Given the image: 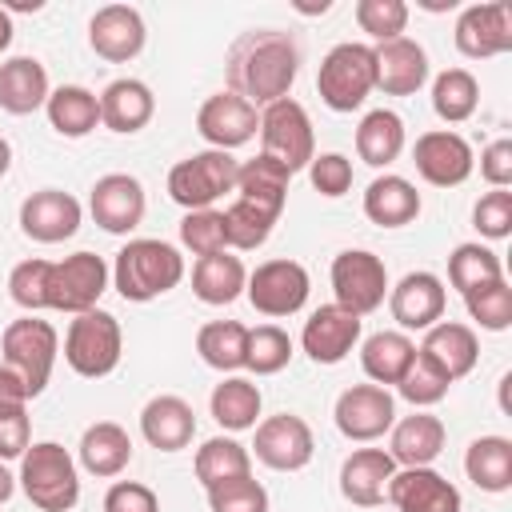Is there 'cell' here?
Instances as JSON below:
<instances>
[{
  "label": "cell",
  "mask_w": 512,
  "mask_h": 512,
  "mask_svg": "<svg viewBox=\"0 0 512 512\" xmlns=\"http://www.w3.org/2000/svg\"><path fill=\"white\" fill-rule=\"evenodd\" d=\"M260 156L276 160L288 176L312 164L316 156V132L300 100L284 96L268 108H260Z\"/></svg>",
  "instance_id": "8"
},
{
  "label": "cell",
  "mask_w": 512,
  "mask_h": 512,
  "mask_svg": "<svg viewBox=\"0 0 512 512\" xmlns=\"http://www.w3.org/2000/svg\"><path fill=\"white\" fill-rule=\"evenodd\" d=\"M156 116V96L144 80L136 76H120L100 92V124L108 132L132 136L140 128H148V120Z\"/></svg>",
  "instance_id": "27"
},
{
  "label": "cell",
  "mask_w": 512,
  "mask_h": 512,
  "mask_svg": "<svg viewBox=\"0 0 512 512\" xmlns=\"http://www.w3.org/2000/svg\"><path fill=\"white\" fill-rule=\"evenodd\" d=\"M224 76L228 92H236L252 108H268L292 92L300 76V44L292 40V32L252 28L228 48Z\"/></svg>",
  "instance_id": "1"
},
{
  "label": "cell",
  "mask_w": 512,
  "mask_h": 512,
  "mask_svg": "<svg viewBox=\"0 0 512 512\" xmlns=\"http://www.w3.org/2000/svg\"><path fill=\"white\" fill-rule=\"evenodd\" d=\"M472 228L488 240H504L512 236V192L508 188H492L476 200L472 208Z\"/></svg>",
  "instance_id": "51"
},
{
  "label": "cell",
  "mask_w": 512,
  "mask_h": 512,
  "mask_svg": "<svg viewBox=\"0 0 512 512\" xmlns=\"http://www.w3.org/2000/svg\"><path fill=\"white\" fill-rule=\"evenodd\" d=\"M396 512H460V488L428 468H396L384 496Z\"/></svg>",
  "instance_id": "22"
},
{
  "label": "cell",
  "mask_w": 512,
  "mask_h": 512,
  "mask_svg": "<svg viewBox=\"0 0 512 512\" xmlns=\"http://www.w3.org/2000/svg\"><path fill=\"white\" fill-rule=\"evenodd\" d=\"M328 8H332V0H320V4H296V12H308V16H312V12H328Z\"/></svg>",
  "instance_id": "62"
},
{
  "label": "cell",
  "mask_w": 512,
  "mask_h": 512,
  "mask_svg": "<svg viewBox=\"0 0 512 512\" xmlns=\"http://www.w3.org/2000/svg\"><path fill=\"white\" fill-rule=\"evenodd\" d=\"M392 472H396V460L384 448H356L340 464V496L356 508H376L388 496Z\"/></svg>",
  "instance_id": "25"
},
{
  "label": "cell",
  "mask_w": 512,
  "mask_h": 512,
  "mask_svg": "<svg viewBox=\"0 0 512 512\" xmlns=\"http://www.w3.org/2000/svg\"><path fill=\"white\" fill-rule=\"evenodd\" d=\"M308 180H312V188L320 196L336 200V196H344L352 188V160L344 152H320L308 164Z\"/></svg>",
  "instance_id": "52"
},
{
  "label": "cell",
  "mask_w": 512,
  "mask_h": 512,
  "mask_svg": "<svg viewBox=\"0 0 512 512\" xmlns=\"http://www.w3.org/2000/svg\"><path fill=\"white\" fill-rule=\"evenodd\" d=\"M76 456H80V468L88 476L112 480L132 464V436L116 420H96V424L84 428Z\"/></svg>",
  "instance_id": "30"
},
{
  "label": "cell",
  "mask_w": 512,
  "mask_h": 512,
  "mask_svg": "<svg viewBox=\"0 0 512 512\" xmlns=\"http://www.w3.org/2000/svg\"><path fill=\"white\" fill-rule=\"evenodd\" d=\"M16 484L40 512H72L80 500V468L72 452L56 440L28 444V452L20 456Z\"/></svg>",
  "instance_id": "3"
},
{
  "label": "cell",
  "mask_w": 512,
  "mask_h": 512,
  "mask_svg": "<svg viewBox=\"0 0 512 512\" xmlns=\"http://www.w3.org/2000/svg\"><path fill=\"white\" fill-rule=\"evenodd\" d=\"M504 276V264H500V256L492 252V248H484V244H456L452 252H448V284L464 296V292H472V288H480V284H492V280H500Z\"/></svg>",
  "instance_id": "42"
},
{
  "label": "cell",
  "mask_w": 512,
  "mask_h": 512,
  "mask_svg": "<svg viewBox=\"0 0 512 512\" xmlns=\"http://www.w3.org/2000/svg\"><path fill=\"white\" fill-rule=\"evenodd\" d=\"M192 472L196 480L208 488L216 484H228V480H240V476H252V452L232 440V436H212L196 448V460H192Z\"/></svg>",
  "instance_id": "39"
},
{
  "label": "cell",
  "mask_w": 512,
  "mask_h": 512,
  "mask_svg": "<svg viewBox=\"0 0 512 512\" xmlns=\"http://www.w3.org/2000/svg\"><path fill=\"white\" fill-rule=\"evenodd\" d=\"M148 28L132 4H104L88 20V48L108 64H128L144 52Z\"/></svg>",
  "instance_id": "17"
},
{
  "label": "cell",
  "mask_w": 512,
  "mask_h": 512,
  "mask_svg": "<svg viewBox=\"0 0 512 512\" xmlns=\"http://www.w3.org/2000/svg\"><path fill=\"white\" fill-rule=\"evenodd\" d=\"M252 452L264 468L272 472H300L312 452H316V440H312V428L304 416L296 412H276L268 420L256 424V440H252Z\"/></svg>",
  "instance_id": "14"
},
{
  "label": "cell",
  "mask_w": 512,
  "mask_h": 512,
  "mask_svg": "<svg viewBox=\"0 0 512 512\" xmlns=\"http://www.w3.org/2000/svg\"><path fill=\"white\" fill-rule=\"evenodd\" d=\"M376 56V88L384 96H412L428 80V52L412 36H396L372 48Z\"/></svg>",
  "instance_id": "23"
},
{
  "label": "cell",
  "mask_w": 512,
  "mask_h": 512,
  "mask_svg": "<svg viewBox=\"0 0 512 512\" xmlns=\"http://www.w3.org/2000/svg\"><path fill=\"white\" fill-rule=\"evenodd\" d=\"M276 220H280V216H272V212H264V208H256V204H248V200H232V204L224 208V236H228V248H236V252L260 248V244L272 236Z\"/></svg>",
  "instance_id": "44"
},
{
  "label": "cell",
  "mask_w": 512,
  "mask_h": 512,
  "mask_svg": "<svg viewBox=\"0 0 512 512\" xmlns=\"http://www.w3.org/2000/svg\"><path fill=\"white\" fill-rule=\"evenodd\" d=\"M196 132L208 140V148H220V152H232L240 144H248L256 132H260V112L240 100L236 92H212L200 112H196Z\"/></svg>",
  "instance_id": "18"
},
{
  "label": "cell",
  "mask_w": 512,
  "mask_h": 512,
  "mask_svg": "<svg viewBox=\"0 0 512 512\" xmlns=\"http://www.w3.org/2000/svg\"><path fill=\"white\" fill-rule=\"evenodd\" d=\"M308 292H312V280H308V268L300 260H288V256H276V260H264L248 272V284H244V296L248 304L260 312V316H296L304 304H308Z\"/></svg>",
  "instance_id": "10"
},
{
  "label": "cell",
  "mask_w": 512,
  "mask_h": 512,
  "mask_svg": "<svg viewBox=\"0 0 512 512\" xmlns=\"http://www.w3.org/2000/svg\"><path fill=\"white\" fill-rule=\"evenodd\" d=\"M244 348H248V328L240 320H208L196 332V352L216 372L244 368Z\"/></svg>",
  "instance_id": "40"
},
{
  "label": "cell",
  "mask_w": 512,
  "mask_h": 512,
  "mask_svg": "<svg viewBox=\"0 0 512 512\" xmlns=\"http://www.w3.org/2000/svg\"><path fill=\"white\" fill-rule=\"evenodd\" d=\"M80 220H84V208L64 188H40V192L24 196V204H20V232L36 244H60V240L76 236Z\"/></svg>",
  "instance_id": "20"
},
{
  "label": "cell",
  "mask_w": 512,
  "mask_h": 512,
  "mask_svg": "<svg viewBox=\"0 0 512 512\" xmlns=\"http://www.w3.org/2000/svg\"><path fill=\"white\" fill-rule=\"evenodd\" d=\"M464 472L480 492H508L512 488V440L476 436L464 452Z\"/></svg>",
  "instance_id": "36"
},
{
  "label": "cell",
  "mask_w": 512,
  "mask_h": 512,
  "mask_svg": "<svg viewBox=\"0 0 512 512\" xmlns=\"http://www.w3.org/2000/svg\"><path fill=\"white\" fill-rule=\"evenodd\" d=\"M12 492H16V476L8 472V464L0 460V504H8L12 500Z\"/></svg>",
  "instance_id": "57"
},
{
  "label": "cell",
  "mask_w": 512,
  "mask_h": 512,
  "mask_svg": "<svg viewBox=\"0 0 512 512\" xmlns=\"http://www.w3.org/2000/svg\"><path fill=\"white\" fill-rule=\"evenodd\" d=\"M356 24L376 44H388V40L404 36V28H408V4L404 0H356Z\"/></svg>",
  "instance_id": "49"
},
{
  "label": "cell",
  "mask_w": 512,
  "mask_h": 512,
  "mask_svg": "<svg viewBox=\"0 0 512 512\" xmlns=\"http://www.w3.org/2000/svg\"><path fill=\"white\" fill-rule=\"evenodd\" d=\"M236 172H240V160L232 152H220V148L192 152V156H184V160L172 164V172H168V196L184 212L212 208L224 192H236Z\"/></svg>",
  "instance_id": "6"
},
{
  "label": "cell",
  "mask_w": 512,
  "mask_h": 512,
  "mask_svg": "<svg viewBox=\"0 0 512 512\" xmlns=\"http://www.w3.org/2000/svg\"><path fill=\"white\" fill-rule=\"evenodd\" d=\"M0 8H4V12H12V8H16V12H40L44 0H0Z\"/></svg>",
  "instance_id": "58"
},
{
  "label": "cell",
  "mask_w": 512,
  "mask_h": 512,
  "mask_svg": "<svg viewBox=\"0 0 512 512\" xmlns=\"http://www.w3.org/2000/svg\"><path fill=\"white\" fill-rule=\"evenodd\" d=\"M360 328L364 320L352 316L340 304H320L300 332V348L308 352L312 364H340L356 344H360Z\"/></svg>",
  "instance_id": "21"
},
{
  "label": "cell",
  "mask_w": 512,
  "mask_h": 512,
  "mask_svg": "<svg viewBox=\"0 0 512 512\" xmlns=\"http://www.w3.org/2000/svg\"><path fill=\"white\" fill-rule=\"evenodd\" d=\"M28 400H32L28 384L8 364H0V404H28Z\"/></svg>",
  "instance_id": "56"
},
{
  "label": "cell",
  "mask_w": 512,
  "mask_h": 512,
  "mask_svg": "<svg viewBox=\"0 0 512 512\" xmlns=\"http://www.w3.org/2000/svg\"><path fill=\"white\" fill-rule=\"evenodd\" d=\"M208 508L212 512H268V492L260 480L240 476V480L208 488Z\"/></svg>",
  "instance_id": "50"
},
{
  "label": "cell",
  "mask_w": 512,
  "mask_h": 512,
  "mask_svg": "<svg viewBox=\"0 0 512 512\" xmlns=\"http://www.w3.org/2000/svg\"><path fill=\"white\" fill-rule=\"evenodd\" d=\"M32 444L28 404H0V460H20Z\"/></svg>",
  "instance_id": "53"
},
{
  "label": "cell",
  "mask_w": 512,
  "mask_h": 512,
  "mask_svg": "<svg viewBox=\"0 0 512 512\" xmlns=\"http://www.w3.org/2000/svg\"><path fill=\"white\" fill-rule=\"evenodd\" d=\"M420 8H428V12H444V8H456V0H420Z\"/></svg>",
  "instance_id": "61"
},
{
  "label": "cell",
  "mask_w": 512,
  "mask_h": 512,
  "mask_svg": "<svg viewBox=\"0 0 512 512\" xmlns=\"http://www.w3.org/2000/svg\"><path fill=\"white\" fill-rule=\"evenodd\" d=\"M120 352H124V332L112 312L88 308V312L72 316V324L64 332V360L76 376L100 380V376L116 372Z\"/></svg>",
  "instance_id": "5"
},
{
  "label": "cell",
  "mask_w": 512,
  "mask_h": 512,
  "mask_svg": "<svg viewBox=\"0 0 512 512\" xmlns=\"http://www.w3.org/2000/svg\"><path fill=\"white\" fill-rule=\"evenodd\" d=\"M388 268H384V260L376 256V252H368V248H344V252H336V260H332V304H340V308H348L352 316H368V312H376L380 304H384V296H388Z\"/></svg>",
  "instance_id": "9"
},
{
  "label": "cell",
  "mask_w": 512,
  "mask_h": 512,
  "mask_svg": "<svg viewBox=\"0 0 512 512\" xmlns=\"http://www.w3.org/2000/svg\"><path fill=\"white\" fill-rule=\"evenodd\" d=\"M8 44H12V16L0 8V52H4Z\"/></svg>",
  "instance_id": "59"
},
{
  "label": "cell",
  "mask_w": 512,
  "mask_h": 512,
  "mask_svg": "<svg viewBox=\"0 0 512 512\" xmlns=\"http://www.w3.org/2000/svg\"><path fill=\"white\" fill-rule=\"evenodd\" d=\"M180 244L200 260L212 252H228V236H224V212L216 208H200V212H184L180 220Z\"/></svg>",
  "instance_id": "48"
},
{
  "label": "cell",
  "mask_w": 512,
  "mask_h": 512,
  "mask_svg": "<svg viewBox=\"0 0 512 512\" xmlns=\"http://www.w3.org/2000/svg\"><path fill=\"white\" fill-rule=\"evenodd\" d=\"M140 436L160 452H180L196 436V412L184 396L160 392L140 408Z\"/></svg>",
  "instance_id": "24"
},
{
  "label": "cell",
  "mask_w": 512,
  "mask_h": 512,
  "mask_svg": "<svg viewBox=\"0 0 512 512\" xmlns=\"http://www.w3.org/2000/svg\"><path fill=\"white\" fill-rule=\"evenodd\" d=\"M288 184H292V176L276 160L256 156V160H244L236 172V200H248L256 208L280 216L288 204Z\"/></svg>",
  "instance_id": "35"
},
{
  "label": "cell",
  "mask_w": 512,
  "mask_h": 512,
  "mask_svg": "<svg viewBox=\"0 0 512 512\" xmlns=\"http://www.w3.org/2000/svg\"><path fill=\"white\" fill-rule=\"evenodd\" d=\"M184 280V256L176 244L168 240H152V236H140V240H128L120 252H116V264H112V284L124 300L132 304H148L164 292H172L176 284Z\"/></svg>",
  "instance_id": "2"
},
{
  "label": "cell",
  "mask_w": 512,
  "mask_h": 512,
  "mask_svg": "<svg viewBox=\"0 0 512 512\" xmlns=\"http://www.w3.org/2000/svg\"><path fill=\"white\" fill-rule=\"evenodd\" d=\"M392 436H388V456L396 460V468H428L440 452H444V420L440 416H432V412H412V416H404V420H396L392 428H388Z\"/></svg>",
  "instance_id": "26"
},
{
  "label": "cell",
  "mask_w": 512,
  "mask_h": 512,
  "mask_svg": "<svg viewBox=\"0 0 512 512\" xmlns=\"http://www.w3.org/2000/svg\"><path fill=\"white\" fill-rule=\"evenodd\" d=\"M480 176H484L492 188H508V184H512V140H508V136L492 140V144L480 152Z\"/></svg>",
  "instance_id": "55"
},
{
  "label": "cell",
  "mask_w": 512,
  "mask_h": 512,
  "mask_svg": "<svg viewBox=\"0 0 512 512\" xmlns=\"http://www.w3.org/2000/svg\"><path fill=\"white\" fill-rule=\"evenodd\" d=\"M364 216L380 228H404L420 216V192L412 180L384 172L364 188Z\"/></svg>",
  "instance_id": "31"
},
{
  "label": "cell",
  "mask_w": 512,
  "mask_h": 512,
  "mask_svg": "<svg viewBox=\"0 0 512 512\" xmlns=\"http://www.w3.org/2000/svg\"><path fill=\"white\" fill-rule=\"evenodd\" d=\"M108 276H112V268L96 252H72L64 260H56L52 276H48V308L72 312V316L96 308V300L108 288Z\"/></svg>",
  "instance_id": "11"
},
{
  "label": "cell",
  "mask_w": 512,
  "mask_h": 512,
  "mask_svg": "<svg viewBox=\"0 0 512 512\" xmlns=\"http://www.w3.org/2000/svg\"><path fill=\"white\" fill-rule=\"evenodd\" d=\"M404 152V120L392 108H372L356 124V156L372 168H388Z\"/></svg>",
  "instance_id": "37"
},
{
  "label": "cell",
  "mask_w": 512,
  "mask_h": 512,
  "mask_svg": "<svg viewBox=\"0 0 512 512\" xmlns=\"http://www.w3.org/2000/svg\"><path fill=\"white\" fill-rule=\"evenodd\" d=\"M260 404H264V396H260V388H256L248 376H228V380H220V384L212 388V396H208L212 420H216L220 428H228V432L256 428Z\"/></svg>",
  "instance_id": "38"
},
{
  "label": "cell",
  "mask_w": 512,
  "mask_h": 512,
  "mask_svg": "<svg viewBox=\"0 0 512 512\" xmlns=\"http://www.w3.org/2000/svg\"><path fill=\"white\" fill-rule=\"evenodd\" d=\"M456 52L468 60H492L512 52V4L488 0V4H468L456 20Z\"/></svg>",
  "instance_id": "15"
},
{
  "label": "cell",
  "mask_w": 512,
  "mask_h": 512,
  "mask_svg": "<svg viewBox=\"0 0 512 512\" xmlns=\"http://www.w3.org/2000/svg\"><path fill=\"white\" fill-rule=\"evenodd\" d=\"M44 112H48V124L60 136L80 140L100 124V96L88 92L84 84H60V88H52Z\"/></svg>",
  "instance_id": "34"
},
{
  "label": "cell",
  "mask_w": 512,
  "mask_h": 512,
  "mask_svg": "<svg viewBox=\"0 0 512 512\" xmlns=\"http://www.w3.org/2000/svg\"><path fill=\"white\" fill-rule=\"evenodd\" d=\"M244 284H248V268L232 252H212L192 264V292H196V300H204L212 308L244 296Z\"/></svg>",
  "instance_id": "32"
},
{
  "label": "cell",
  "mask_w": 512,
  "mask_h": 512,
  "mask_svg": "<svg viewBox=\"0 0 512 512\" xmlns=\"http://www.w3.org/2000/svg\"><path fill=\"white\" fill-rule=\"evenodd\" d=\"M412 356H416V344H412V336L400 332V328L372 332V336L360 344V368H364V376H368L372 384H380V388L396 384V380L404 376V368L412 364Z\"/></svg>",
  "instance_id": "33"
},
{
  "label": "cell",
  "mask_w": 512,
  "mask_h": 512,
  "mask_svg": "<svg viewBox=\"0 0 512 512\" xmlns=\"http://www.w3.org/2000/svg\"><path fill=\"white\" fill-rule=\"evenodd\" d=\"M0 352H4L0 364H8L28 384L32 400H36L48 388V380H52V368H56V356H60V336H56V328L48 320L20 316V320H12L4 328Z\"/></svg>",
  "instance_id": "7"
},
{
  "label": "cell",
  "mask_w": 512,
  "mask_h": 512,
  "mask_svg": "<svg viewBox=\"0 0 512 512\" xmlns=\"http://www.w3.org/2000/svg\"><path fill=\"white\" fill-rule=\"evenodd\" d=\"M48 276H52V260H20L12 272H8V296L12 304H20L28 316L44 312L48 308Z\"/></svg>",
  "instance_id": "47"
},
{
  "label": "cell",
  "mask_w": 512,
  "mask_h": 512,
  "mask_svg": "<svg viewBox=\"0 0 512 512\" xmlns=\"http://www.w3.org/2000/svg\"><path fill=\"white\" fill-rule=\"evenodd\" d=\"M88 212L92 220L112 232V236H128L132 228H140L144 212H148V196H144V184L128 172H108L92 184L88 192Z\"/></svg>",
  "instance_id": "16"
},
{
  "label": "cell",
  "mask_w": 512,
  "mask_h": 512,
  "mask_svg": "<svg viewBox=\"0 0 512 512\" xmlns=\"http://www.w3.org/2000/svg\"><path fill=\"white\" fill-rule=\"evenodd\" d=\"M104 512H160V500L140 480H116L104 492Z\"/></svg>",
  "instance_id": "54"
},
{
  "label": "cell",
  "mask_w": 512,
  "mask_h": 512,
  "mask_svg": "<svg viewBox=\"0 0 512 512\" xmlns=\"http://www.w3.org/2000/svg\"><path fill=\"white\" fill-rule=\"evenodd\" d=\"M8 168H12V144H8L4 136H0V176H4Z\"/></svg>",
  "instance_id": "60"
},
{
  "label": "cell",
  "mask_w": 512,
  "mask_h": 512,
  "mask_svg": "<svg viewBox=\"0 0 512 512\" xmlns=\"http://www.w3.org/2000/svg\"><path fill=\"white\" fill-rule=\"evenodd\" d=\"M420 352L456 384L460 376H468V372L476 368V360H480V340H476V332H472L468 324H460V320H436V324L424 332Z\"/></svg>",
  "instance_id": "28"
},
{
  "label": "cell",
  "mask_w": 512,
  "mask_h": 512,
  "mask_svg": "<svg viewBox=\"0 0 512 512\" xmlns=\"http://www.w3.org/2000/svg\"><path fill=\"white\" fill-rule=\"evenodd\" d=\"M52 96L48 68L36 56H12L0 64V108L8 116H32Z\"/></svg>",
  "instance_id": "29"
},
{
  "label": "cell",
  "mask_w": 512,
  "mask_h": 512,
  "mask_svg": "<svg viewBox=\"0 0 512 512\" xmlns=\"http://www.w3.org/2000/svg\"><path fill=\"white\" fill-rule=\"evenodd\" d=\"M292 360V336L280 324H256L248 328V348H244V368L256 376H276Z\"/></svg>",
  "instance_id": "43"
},
{
  "label": "cell",
  "mask_w": 512,
  "mask_h": 512,
  "mask_svg": "<svg viewBox=\"0 0 512 512\" xmlns=\"http://www.w3.org/2000/svg\"><path fill=\"white\" fill-rule=\"evenodd\" d=\"M332 416H336L340 436H348L356 444H372L396 424V400L380 384H352L336 396Z\"/></svg>",
  "instance_id": "13"
},
{
  "label": "cell",
  "mask_w": 512,
  "mask_h": 512,
  "mask_svg": "<svg viewBox=\"0 0 512 512\" xmlns=\"http://www.w3.org/2000/svg\"><path fill=\"white\" fill-rule=\"evenodd\" d=\"M464 308L484 332H504L512 324V284L504 276L492 284H480V288L464 292Z\"/></svg>",
  "instance_id": "46"
},
{
  "label": "cell",
  "mask_w": 512,
  "mask_h": 512,
  "mask_svg": "<svg viewBox=\"0 0 512 512\" xmlns=\"http://www.w3.org/2000/svg\"><path fill=\"white\" fill-rule=\"evenodd\" d=\"M376 88V56L372 44L344 40L324 52L316 72V92L332 112H356Z\"/></svg>",
  "instance_id": "4"
},
{
  "label": "cell",
  "mask_w": 512,
  "mask_h": 512,
  "mask_svg": "<svg viewBox=\"0 0 512 512\" xmlns=\"http://www.w3.org/2000/svg\"><path fill=\"white\" fill-rule=\"evenodd\" d=\"M412 164L420 172L424 184L432 188H456L472 176L476 168V156H472V144L452 132V128H432V132H420L416 144H412Z\"/></svg>",
  "instance_id": "12"
},
{
  "label": "cell",
  "mask_w": 512,
  "mask_h": 512,
  "mask_svg": "<svg viewBox=\"0 0 512 512\" xmlns=\"http://www.w3.org/2000/svg\"><path fill=\"white\" fill-rule=\"evenodd\" d=\"M448 388H452V380L416 348V356H412V364L404 368V376L396 380V392L412 404V408H432V404H440L444 396H448Z\"/></svg>",
  "instance_id": "45"
},
{
  "label": "cell",
  "mask_w": 512,
  "mask_h": 512,
  "mask_svg": "<svg viewBox=\"0 0 512 512\" xmlns=\"http://www.w3.org/2000/svg\"><path fill=\"white\" fill-rule=\"evenodd\" d=\"M444 280L436 272H408L388 288V312L400 324V332H428L436 320H444Z\"/></svg>",
  "instance_id": "19"
},
{
  "label": "cell",
  "mask_w": 512,
  "mask_h": 512,
  "mask_svg": "<svg viewBox=\"0 0 512 512\" xmlns=\"http://www.w3.org/2000/svg\"><path fill=\"white\" fill-rule=\"evenodd\" d=\"M480 104V84L468 68H444L432 80V112L444 124H464Z\"/></svg>",
  "instance_id": "41"
}]
</instances>
